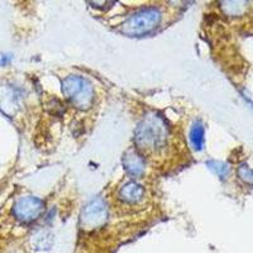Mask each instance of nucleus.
I'll list each match as a JSON object with an SVG mask.
<instances>
[{
    "label": "nucleus",
    "instance_id": "nucleus-11",
    "mask_svg": "<svg viewBox=\"0 0 253 253\" xmlns=\"http://www.w3.org/2000/svg\"><path fill=\"white\" fill-rule=\"evenodd\" d=\"M239 173H241L243 180H246V181L250 182V184H253V170H250L247 167H241Z\"/></svg>",
    "mask_w": 253,
    "mask_h": 253
},
{
    "label": "nucleus",
    "instance_id": "nucleus-5",
    "mask_svg": "<svg viewBox=\"0 0 253 253\" xmlns=\"http://www.w3.org/2000/svg\"><path fill=\"white\" fill-rule=\"evenodd\" d=\"M108 219V210L103 200L95 199L90 204H87L81 214V223L85 228L101 227Z\"/></svg>",
    "mask_w": 253,
    "mask_h": 253
},
{
    "label": "nucleus",
    "instance_id": "nucleus-10",
    "mask_svg": "<svg viewBox=\"0 0 253 253\" xmlns=\"http://www.w3.org/2000/svg\"><path fill=\"white\" fill-rule=\"evenodd\" d=\"M210 166V169L213 171H215L216 173H218L220 177H225L228 173V171H229V169L227 167V165L224 164H220V162H210V164H208Z\"/></svg>",
    "mask_w": 253,
    "mask_h": 253
},
{
    "label": "nucleus",
    "instance_id": "nucleus-3",
    "mask_svg": "<svg viewBox=\"0 0 253 253\" xmlns=\"http://www.w3.org/2000/svg\"><path fill=\"white\" fill-rule=\"evenodd\" d=\"M62 91L79 109H87L94 101V87L83 76L72 75L62 81Z\"/></svg>",
    "mask_w": 253,
    "mask_h": 253
},
{
    "label": "nucleus",
    "instance_id": "nucleus-9",
    "mask_svg": "<svg viewBox=\"0 0 253 253\" xmlns=\"http://www.w3.org/2000/svg\"><path fill=\"white\" fill-rule=\"evenodd\" d=\"M36 239V250H42V242H43V246L46 250H48L51 247V238L48 237L47 233H42V234H38L37 237H35Z\"/></svg>",
    "mask_w": 253,
    "mask_h": 253
},
{
    "label": "nucleus",
    "instance_id": "nucleus-8",
    "mask_svg": "<svg viewBox=\"0 0 253 253\" xmlns=\"http://www.w3.org/2000/svg\"><path fill=\"white\" fill-rule=\"evenodd\" d=\"M190 142L194 150L202 151L204 147V126L200 121H196L190 128Z\"/></svg>",
    "mask_w": 253,
    "mask_h": 253
},
{
    "label": "nucleus",
    "instance_id": "nucleus-6",
    "mask_svg": "<svg viewBox=\"0 0 253 253\" xmlns=\"http://www.w3.org/2000/svg\"><path fill=\"white\" fill-rule=\"evenodd\" d=\"M123 164L126 172L133 177H139V176L143 175L144 170H146V162H144L143 157L135 151H129L126 153L123 160Z\"/></svg>",
    "mask_w": 253,
    "mask_h": 253
},
{
    "label": "nucleus",
    "instance_id": "nucleus-4",
    "mask_svg": "<svg viewBox=\"0 0 253 253\" xmlns=\"http://www.w3.org/2000/svg\"><path fill=\"white\" fill-rule=\"evenodd\" d=\"M43 202L35 196H24L15 203L13 213L18 220L24 223H31L36 220L43 211Z\"/></svg>",
    "mask_w": 253,
    "mask_h": 253
},
{
    "label": "nucleus",
    "instance_id": "nucleus-7",
    "mask_svg": "<svg viewBox=\"0 0 253 253\" xmlns=\"http://www.w3.org/2000/svg\"><path fill=\"white\" fill-rule=\"evenodd\" d=\"M144 195V189L141 185L135 182H128L124 185L119 191V196L123 202L126 203H137L139 202Z\"/></svg>",
    "mask_w": 253,
    "mask_h": 253
},
{
    "label": "nucleus",
    "instance_id": "nucleus-1",
    "mask_svg": "<svg viewBox=\"0 0 253 253\" xmlns=\"http://www.w3.org/2000/svg\"><path fill=\"white\" fill-rule=\"evenodd\" d=\"M169 129L164 119L157 114H148L142 119L135 130V142L139 148L158 151L166 143Z\"/></svg>",
    "mask_w": 253,
    "mask_h": 253
},
{
    "label": "nucleus",
    "instance_id": "nucleus-2",
    "mask_svg": "<svg viewBox=\"0 0 253 253\" xmlns=\"http://www.w3.org/2000/svg\"><path fill=\"white\" fill-rule=\"evenodd\" d=\"M161 10L158 8H143L134 14L130 15L128 19L122 24V32L130 37L148 35L153 29H156L161 22Z\"/></svg>",
    "mask_w": 253,
    "mask_h": 253
}]
</instances>
